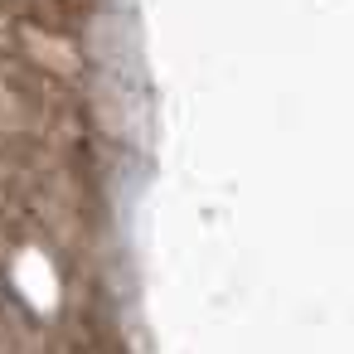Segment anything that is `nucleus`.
Masks as SVG:
<instances>
[]
</instances>
